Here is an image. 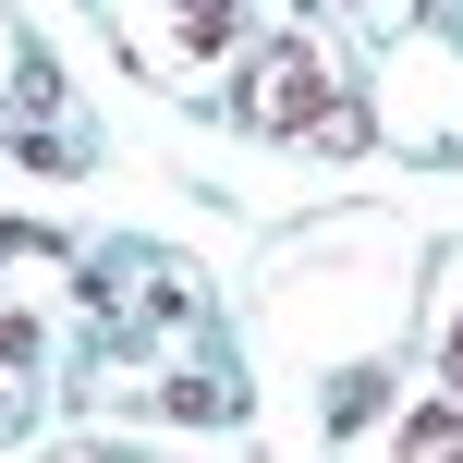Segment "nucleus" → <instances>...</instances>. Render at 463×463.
Segmentation results:
<instances>
[{
    "instance_id": "nucleus-1",
    "label": "nucleus",
    "mask_w": 463,
    "mask_h": 463,
    "mask_svg": "<svg viewBox=\"0 0 463 463\" xmlns=\"http://www.w3.org/2000/svg\"><path fill=\"white\" fill-rule=\"evenodd\" d=\"M329 110H342V86H329V61L305 37H269L244 61V122H256V135H317Z\"/></svg>"
},
{
    "instance_id": "nucleus-2",
    "label": "nucleus",
    "mask_w": 463,
    "mask_h": 463,
    "mask_svg": "<svg viewBox=\"0 0 463 463\" xmlns=\"http://www.w3.org/2000/svg\"><path fill=\"white\" fill-rule=\"evenodd\" d=\"M110 24H122V49H135L146 73H184V61H208L244 13H232V0H110Z\"/></svg>"
},
{
    "instance_id": "nucleus-3",
    "label": "nucleus",
    "mask_w": 463,
    "mask_h": 463,
    "mask_svg": "<svg viewBox=\"0 0 463 463\" xmlns=\"http://www.w3.org/2000/svg\"><path fill=\"white\" fill-rule=\"evenodd\" d=\"M427 354H439V378L463 391V269H439V329H427Z\"/></svg>"
}]
</instances>
